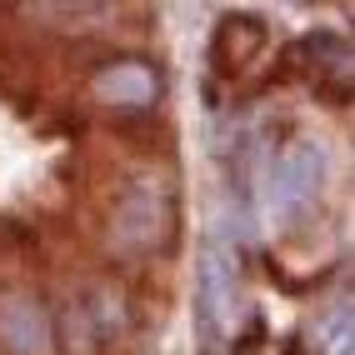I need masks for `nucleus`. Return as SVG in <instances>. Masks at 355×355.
<instances>
[{
	"label": "nucleus",
	"mask_w": 355,
	"mask_h": 355,
	"mask_svg": "<svg viewBox=\"0 0 355 355\" xmlns=\"http://www.w3.org/2000/svg\"><path fill=\"white\" fill-rule=\"evenodd\" d=\"M175 210H171V191L160 180H135L130 191L115 200L110 220H105V241L115 255H150L171 241Z\"/></svg>",
	"instance_id": "f257e3e1"
},
{
	"label": "nucleus",
	"mask_w": 355,
	"mask_h": 355,
	"mask_svg": "<svg viewBox=\"0 0 355 355\" xmlns=\"http://www.w3.org/2000/svg\"><path fill=\"white\" fill-rule=\"evenodd\" d=\"M320 185H325V150L315 146V140H291V146L270 160V171H266V205H270V216L275 220L300 216L305 205H315Z\"/></svg>",
	"instance_id": "f03ea898"
},
{
	"label": "nucleus",
	"mask_w": 355,
	"mask_h": 355,
	"mask_svg": "<svg viewBox=\"0 0 355 355\" xmlns=\"http://www.w3.org/2000/svg\"><path fill=\"white\" fill-rule=\"evenodd\" d=\"M55 325L45 300L31 291H0V355H51Z\"/></svg>",
	"instance_id": "7ed1b4c3"
},
{
	"label": "nucleus",
	"mask_w": 355,
	"mask_h": 355,
	"mask_svg": "<svg viewBox=\"0 0 355 355\" xmlns=\"http://www.w3.org/2000/svg\"><path fill=\"white\" fill-rule=\"evenodd\" d=\"M90 90L110 110H146L160 101V70L140 55H121V60H105L90 76Z\"/></svg>",
	"instance_id": "20e7f679"
},
{
	"label": "nucleus",
	"mask_w": 355,
	"mask_h": 355,
	"mask_svg": "<svg viewBox=\"0 0 355 355\" xmlns=\"http://www.w3.org/2000/svg\"><path fill=\"white\" fill-rule=\"evenodd\" d=\"M260 51H266V20H255V15H225L216 35H210V65L225 80L245 76L260 60Z\"/></svg>",
	"instance_id": "39448f33"
},
{
	"label": "nucleus",
	"mask_w": 355,
	"mask_h": 355,
	"mask_svg": "<svg viewBox=\"0 0 355 355\" xmlns=\"http://www.w3.org/2000/svg\"><path fill=\"white\" fill-rule=\"evenodd\" d=\"M235 291H241V280H235V266L230 255H220L216 245H210L200 255V315L210 325H230L235 315Z\"/></svg>",
	"instance_id": "423d86ee"
},
{
	"label": "nucleus",
	"mask_w": 355,
	"mask_h": 355,
	"mask_svg": "<svg viewBox=\"0 0 355 355\" xmlns=\"http://www.w3.org/2000/svg\"><path fill=\"white\" fill-rule=\"evenodd\" d=\"M311 340H325L330 355H345L350 350V305H336V311L311 330Z\"/></svg>",
	"instance_id": "0eeeda50"
}]
</instances>
